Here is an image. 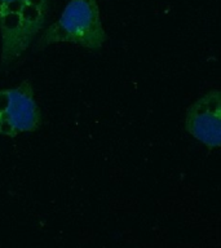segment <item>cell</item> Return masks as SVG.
<instances>
[{"label": "cell", "mask_w": 221, "mask_h": 248, "mask_svg": "<svg viewBox=\"0 0 221 248\" xmlns=\"http://www.w3.org/2000/svg\"><path fill=\"white\" fill-rule=\"evenodd\" d=\"M185 129L208 150L221 147V89L208 91L190 105Z\"/></svg>", "instance_id": "277c9868"}, {"label": "cell", "mask_w": 221, "mask_h": 248, "mask_svg": "<svg viewBox=\"0 0 221 248\" xmlns=\"http://www.w3.org/2000/svg\"><path fill=\"white\" fill-rule=\"evenodd\" d=\"M42 111L34 97L30 81L15 88L0 89V136L16 137L40 127Z\"/></svg>", "instance_id": "3957f363"}, {"label": "cell", "mask_w": 221, "mask_h": 248, "mask_svg": "<svg viewBox=\"0 0 221 248\" xmlns=\"http://www.w3.org/2000/svg\"><path fill=\"white\" fill-rule=\"evenodd\" d=\"M50 0H0L1 62L21 56L46 23Z\"/></svg>", "instance_id": "6da1fadb"}, {"label": "cell", "mask_w": 221, "mask_h": 248, "mask_svg": "<svg viewBox=\"0 0 221 248\" xmlns=\"http://www.w3.org/2000/svg\"><path fill=\"white\" fill-rule=\"evenodd\" d=\"M97 0H70L60 18L39 38L38 48L57 43H71L98 50L106 42Z\"/></svg>", "instance_id": "7a4b0ae2"}]
</instances>
